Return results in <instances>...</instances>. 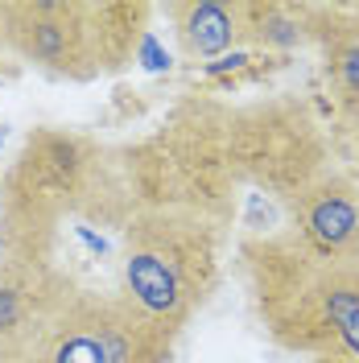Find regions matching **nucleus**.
<instances>
[{
  "label": "nucleus",
  "mask_w": 359,
  "mask_h": 363,
  "mask_svg": "<svg viewBox=\"0 0 359 363\" xmlns=\"http://www.w3.org/2000/svg\"><path fill=\"white\" fill-rule=\"evenodd\" d=\"M67 219L128 223L133 203L116 157L83 133L38 128L0 182V252L25 264H50Z\"/></svg>",
  "instance_id": "1"
},
{
  "label": "nucleus",
  "mask_w": 359,
  "mask_h": 363,
  "mask_svg": "<svg viewBox=\"0 0 359 363\" xmlns=\"http://www.w3.org/2000/svg\"><path fill=\"white\" fill-rule=\"evenodd\" d=\"M227 112L219 104L190 99L174 108L149 140L120 153V182L128 190L133 215L178 211L219 227L231 215L240 178L227 157Z\"/></svg>",
  "instance_id": "2"
},
{
  "label": "nucleus",
  "mask_w": 359,
  "mask_h": 363,
  "mask_svg": "<svg viewBox=\"0 0 359 363\" xmlns=\"http://www.w3.org/2000/svg\"><path fill=\"white\" fill-rule=\"evenodd\" d=\"M240 256L265 330L289 351L322 355L359 310V260H322L297 235L244 240Z\"/></svg>",
  "instance_id": "3"
},
{
  "label": "nucleus",
  "mask_w": 359,
  "mask_h": 363,
  "mask_svg": "<svg viewBox=\"0 0 359 363\" xmlns=\"http://www.w3.org/2000/svg\"><path fill=\"white\" fill-rule=\"evenodd\" d=\"M219 285V227L178 211H140L120 231V297L178 339Z\"/></svg>",
  "instance_id": "4"
},
{
  "label": "nucleus",
  "mask_w": 359,
  "mask_h": 363,
  "mask_svg": "<svg viewBox=\"0 0 359 363\" xmlns=\"http://www.w3.org/2000/svg\"><path fill=\"white\" fill-rule=\"evenodd\" d=\"M227 157L240 186H256L260 199L289 203L326 174V140L306 104L269 99L227 112Z\"/></svg>",
  "instance_id": "5"
},
{
  "label": "nucleus",
  "mask_w": 359,
  "mask_h": 363,
  "mask_svg": "<svg viewBox=\"0 0 359 363\" xmlns=\"http://www.w3.org/2000/svg\"><path fill=\"white\" fill-rule=\"evenodd\" d=\"M174 335L120 294L74 289L29 363H170Z\"/></svg>",
  "instance_id": "6"
},
{
  "label": "nucleus",
  "mask_w": 359,
  "mask_h": 363,
  "mask_svg": "<svg viewBox=\"0 0 359 363\" xmlns=\"http://www.w3.org/2000/svg\"><path fill=\"white\" fill-rule=\"evenodd\" d=\"M4 50L58 79H99V0H4Z\"/></svg>",
  "instance_id": "7"
},
{
  "label": "nucleus",
  "mask_w": 359,
  "mask_h": 363,
  "mask_svg": "<svg viewBox=\"0 0 359 363\" xmlns=\"http://www.w3.org/2000/svg\"><path fill=\"white\" fill-rule=\"evenodd\" d=\"M74 281L58 264L0 260V363H29L54 314L74 297Z\"/></svg>",
  "instance_id": "8"
},
{
  "label": "nucleus",
  "mask_w": 359,
  "mask_h": 363,
  "mask_svg": "<svg viewBox=\"0 0 359 363\" xmlns=\"http://www.w3.org/2000/svg\"><path fill=\"white\" fill-rule=\"evenodd\" d=\"M297 244L322 260H359V194L338 174H322L289 199Z\"/></svg>",
  "instance_id": "9"
},
{
  "label": "nucleus",
  "mask_w": 359,
  "mask_h": 363,
  "mask_svg": "<svg viewBox=\"0 0 359 363\" xmlns=\"http://www.w3.org/2000/svg\"><path fill=\"white\" fill-rule=\"evenodd\" d=\"M170 17H174L182 54L194 62L223 58L244 38V13L240 4H227V0H178L170 4Z\"/></svg>",
  "instance_id": "10"
},
{
  "label": "nucleus",
  "mask_w": 359,
  "mask_h": 363,
  "mask_svg": "<svg viewBox=\"0 0 359 363\" xmlns=\"http://www.w3.org/2000/svg\"><path fill=\"white\" fill-rule=\"evenodd\" d=\"M322 355H343V359L359 363V310L351 318H343V326L335 330V342H331Z\"/></svg>",
  "instance_id": "11"
},
{
  "label": "nucleus",
  "mask_w": 359,
  "mask_h": 363,
  "mask_svg": "<svg viewBox=\"0 0 359 363\" xmlns=\"http://www.w3.org/2000/svg\"><path fill=\"white\" fill-rule=\"evenodd\" d=\"M136 58H140L149 70H165V67H170V58L161 54V45H158V38H153V33H145V38H140V45H136Z\"/></svg>",
  "instance_id": "12"
},
{
  "label": "nucleus",
  "mask_w": 359,
  "mask_h": 363,
  "mask_svg": "<svg viewBox=\"0 0 359 363\" xmlns=\"http://www.w3.org/2000/svg\"><path fill=\"white\" fill-rule=\"evenodd\" d=\"M244 62H248V54L236 50V54H223L219 62H206V74H223V70H236V67H244Z\"/></svg>",
  "instance_id": "13"
},
{
  "label": "nucleus",
  "mask_w": 359,
  "mask_h": 363,
  "mask_svg": "<svg viewBox=\"0 0 359 363\" xmlns=\"http://www.w3.org/2000/svg\"><path fill=\"white\" fill-rule=\"evenodd\" d=\"M314 363H355V359H343V355H314Z\"/></svg>",
  "instance_id": "14"
},
{
  "label": "nucleus",
  "mask_w": 359,
  "mask_h": 363,
  "mask_svg": "<svg viewBox=\"0 0 359 363\" xmlns=\"http://www.w3.org/2000/svg\"><path fill=\"white\" fill-rule=\"evenodd\" d=\"M0 50H4V0H0Z\"/></svg>",
  "instance_id": "15"
}]
</instances>
